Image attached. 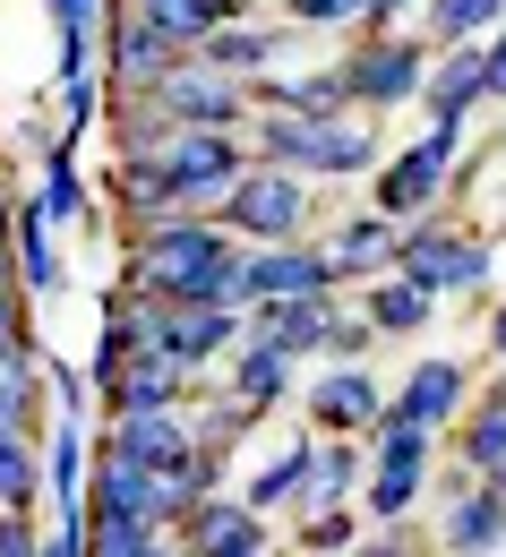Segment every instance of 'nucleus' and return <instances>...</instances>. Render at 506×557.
<instances>
[{
  "mask_svg": "<svg viewBox=\"0 0 506 557\" xmlns=\"http://www.w3.org/2000/svg\"><path fill=\"white\" fill-rule=\"evenodd\" d=\"M240 249L223 240L207 214H163L155 232H138L129 258V292L163 300V309H249L240 300Z\"/></svg>",
  "mask_w": 506,
  "mask_h": 557,
  "instance_id": "f257e3e1",
  "label": "nucleus"
},
{
  "mask_svg": "<svg viewBox=\"0 0 506 557\" xmlns=\"http://www.w3.org/2000/svg\"><path fill=\"white\" fill-rule=\"evenodd\" d=\"M258 146L275 154V172H318V181H361L378 163V138L361 121H284V112H267Z\"/></svg>",
  "mask_w": 506,
  "mask_h": 557,
  "instance_id": "f03ea898",
  "label": "nucleus"
},
{
  "mask_svg": "<svg viewBox=\"0 0 506 557\" xmlns=\"http://www.w3.org/2000/svg\"><path fill=\"white\" fill-rule=\"evenodd\" d=\"M395 275H412L421 292H490V240H464L455 223H412L395 249Z\"/></svg>",
  "mask_w": 506,
  "mask_h": 557,
  "instance_id": "7ed1b4c3",
  "label": "nucleus"
},
{
  "mask_svg": "<svg viewBox=\"0 0 506 557\" xmlns=\"http://www.w3.org/2000/svg\"><path fill=\"white\" fill-rule=\"evenodd\" d=\"M223 223H232V232H249L258 249H292V240H300V223H309V189H300V172H275V163L240 172V189L223 198Z\"/></svg>",
  "mask_w": 506,
  "mask_h": 557,
  "instance_id": "20e7f679",
  "label": "nucleus"
},
{
  "mask_svg": "<svg viewBox=\"0 0 506 557\" xmlns=\"http://www.w3.org/2000/svg\"><path fill=\"white\" fill-rule=\"evenodd\" d=\"M155 172H163V189H172V207H189V198H232L240 189V146L232 129H181V138L155 154Z\"/></svg>",
  "mask_w": 506,
  "mask_h": 557,
  "instance_id": "39448f33",
  "label": "nucleus"
},
{
  "mask_svg": "<svg viewBox=\"0 0 506 557\" xmlns=\"http://www.w3.org/2000/svg\"><path fill=\"white\" fill-rule=\"evenodd\" d=\"M472 395H481V386H472V369H464V360H412V377L386 395V412L437 437V429H455V420L472 412Z\"/></svg>",
  "mask_w": 506,
  "mask_h": 557,
  "instance_id": "423d86ee",
  "label": "nucleus"
},
{
  "mask_svg": "<svg viewBox=\"0 0 506 557\" xmlns=\"http://www.w3.org/2000/svg\"><path fill=\"white\" fill-rule=\"evenodd\" d=\"M455 154H464V129H430L421 146H404V154L378 172V214H421L437 198V181L455 172Z\"/></svg>",
  "mask_w": 506,
  "mask_h": 557,
  "instance_id": "0eeeda50",
  "label": "nucleus"
},
{
  "mask_svg": "<svg viewBox=\"0 0 506 557\" xmlns=\"http://www.w3.org/2000/svg\"><path fill=\"white\" fill-rule=\"evenodd\" d=\"M300 292H335L326 249H309V240H292V249H249V267H240V300H249V309H275V300H300Z\"/></svg>",
  "mask_w": 506,
  "mask_h": 557,
  "instance_id": "6e6552de",
  "label": "nucleus"
},
{
  "mask_svg": "<svg viewBox=\"0 0 506 557\" xmlns=\"http://www.w3.org/2000/svg\"><path fill=\"white\" fill-rule=\"evenodd\" d=\"M181 557H267V523L249 515V497H198L181 515Z\"/></svg>",
  "mask_w": 506,
  "mask_h": 557,
  "instance_id": "1a4fd4ad",
  "label": "nucleus"
},
{
  "mask_svg": "<svg viewBox=\"0 0 506 557\" xmlns=\"http://www.w3.org/2000/svg\"><path fill=\"white\" fill-rule=\"evenodd\" d=\"M446 557H498L506 549V488L498 481H455L446 515H437Z\"/></svg>",
  "mask_w": 506,
  "mask_h": 557,
  "instance_id": "9d476101",
  "label": "nucleus"
},
{
  "mask_svg": "<svg viewBox=\"0 0 506 557\" xmlns=\"http://www.w3.org/2000/svg\"><path fill=\"white\" fill-rule=\"evenodd\" d=\"M309 429L318 437H361V429H378L386 420V395H378V377L369 369H326L318 386H309Z\"/></svg>",
  "mask_w": 506,
  "mask_h": 557,
  "instance_id": "9b49d317",
  "label": "nucleus"
},
{
  "mask_svg": "<svg viewBox=\"0 0 506 557\" xmlns=\"http://www.w3.org/2000/svg\"><path fill=\"white\" fill-rule=\"evenodd\" d=\"M112 455H121V463H146V472H189V463H207V446H198L189 412L112 420Z\"/></svg>",
  "mask_w": 506,
  "mask_h": 557,
  "instance_id": "f8f14e48",
  "label": "nucleus"
},
{
  "mask_svg": "<svg viewBox=\"0 0 506 557\" xmlns=\"http://www.w3.org/2000/svg\"><path fill=\"white\" fill-rule=\"evenodd\" d=\"M155 103H163L181 129H232V121L249 112V86H232V77H215V70H172L155 86Z\"/></svg>",
  "mask_w": 506,
  "mask_h": 557,
  "instance_id": "ddd939ff",
  "label": "nucleus"
},
{
  "mask_svg": "<svg viewBox=\"0 0 506 557\" xmlns=\"http://www.w3.org/2000/svg\"><path fill=\"white\" fill-rule=\"evenodd\" d=\"M112 420H146V412H181L189 404V369L172 360V351H138V360H121V377H112Z\"/></svg>",
  "mask_w": 506,
  "mask_h": 557,
  "instance_id": "4468645a",
  "label": "nucleus"
},
{
  "mask_svg": "<svg viewBox=\"0 0 506 557\" xmlns=\"http://www.w3.org/2000/svg\"><path fill=\"white\" fill-rule=\"evenodd\" d=\"M249 335L292 351V360H318L326 335H335V292H300V300H275V309H249Z\"/></svg>",
  "mask_w": 506,
  "mask_h": 557,
  "instance_id": "2eb2a0df",
  "label": "nucleus"
},
{
  "mask_svg": "<svg viewBox=\"0 0 506 557\" xmlns=\"http://www.w3.org/2000/svg\"><path fill=\"white\" fill-rule=\"evenodd\" d=\"M455 463H464V481H498L506 472V377H490L472 395V412L455 420Z\"/></svg>",
  "mask_w": 506,
  "mask_h": 557,
  "instance_id": "dca6fc26",
  "label": "nucleus"
},
{
  "mask_svg": "<svg viewBox=\"0 0 506 557\" xmlns=\"http://www.w3.org/2000/svg\"><path fill=\"white\" fill-rule=\"evenodd\" d=\"M421 77H430V52H421V44H369L361 61L344 70V86H353L361 103H412Z\"/></svg>",
  "mask_w": 506,
  "mask_h": 557,
  "instance_id": "f3484780",
  "label": "nucleus"
},
{
  "mask_svg": "<svg viewBox=\"0 0 506 557\" xmlns=\"http://www.w3.org/2000/svg\"><path fill=\"white\" fill-rule=\"evenodd\" d=\"M163 351L198 377L207 360L240 351V309H163Z\"/></svg>",
  "mask_w": 506,
  "mask_h": 557,
  "instance_id": "a211bd4d",
  "label": "nucleus"
},
{
  "mask_svg": "<svg viewBox=\"0 0 506 557\" xmlns=\"http://www.w3.org/2000/svg\"><path fill=\"white\" fill-rule=\"evenodd\" d=\"M490 95V52H446L430 70V86H421V103H430L437 129H464V112Z\"/></svg>",
  "mask_w": 506,
  "mask_h": 557,
  "instance_id": "6ab92c4d",
  "label": "nucleus"
},
{
  "mask_svg": "<svg viewBox=\"0 0 506 557\" xmlns=\"http://www.w3.org/2000/svg\"><path fill=\"white\" fill-rule=\"evenodd\" d=\"M395 249H404V232H395L386 214H353V223L326 240V267H335V283H344V275H386Z\"/></svg>",
  "mask_w": 506,
  "mask_h": 557,
  "instance_id": "aec40b11",
  "label": "nucleus"
},
{
  "mask_svg": "<svg viewBox=\"0 0 506 557\" xmlns=\"http://www.w3.org/2000/svg\"><path fill=\"white\" fill-rule=\"evenodd\" d=\"M17 283H26L35 300H61V292H70V267H61V249H52V214H44V198L17 207Z\"/></svg>",
  "mask_w": 506,
  "mask_h": 557,
  "instance_id": "412c9836",
  "label": "nucleus"
},
{
  "mask_svg": "<svg viewBox=\"0 0 506 557\" xmlns=\"http://www.w3.org/2000/svg\"><path fill=\"white\" fill-rule=\"evenodd\" d=\"M232 9H240V0H129V17L155 26L163 44H181V52H189V44H207V35H223V17H232Z\"/></svg>",
  "mask_w": 506,
  "mask_h": 557,
  "instance_id": "4be33fe9",
  "label": "nucleus"
},
{
  "mask_svg": "<svg viewBox=\"0 0 506 557\" xmlns=\"http://www.w3.org/2000/svg\"><path fill=\"white\" fill-rule=\"evenodd\" d=\"M223 395H240L249 412H267V404H284L292 395V351H275V344H249L232 351V377H223Z\"/></svg>",
  "mask_w": 506,
  "mask_h": 557,
  "instance_id": "5701e85b",
  "label": "nucleus"
},
{
  "mask_svg": "<svg viewBox=\"0 0 506 557\" xmlns=\"http://www.w3.org/2000/svg\"><path fill=\"white\" fill-rule=\"evenodd\" d=\"M267 112H284V121H335L344 103H353V86H344V70L335 77H267V86H249Z\"/></svg>",
  "mask_w": 506,
  "mask_h": 557,
  "instance_id": "b1692460",
  "label": "nucleus"
},
{
  "mask_svg": "<svg viewBox=\"0 0 506 557\" xmlns=\"http://www.w3.org/2000/svg\"><path fill=\"white\" fill-rule=\"evenodd\" d=\"M361 318L378 326V335H421V326L437 318V292H421L412 275H378L369 300H361Z\"/></svg>",
  "mask_w": 506,
  "mask_h": 557,
  "instance_id": "393cba45",
  "label": "nucleus"
},
{
  "mask_svg": "<svg viewBox=\"0 0 506 557\" xmlns=\"http://www.w3.org/2000/svg\"><path fill=\"white\" fill-rule=\"evenodd\" d=\"M369 488V463H361V446L353 437H318V463H309V515H326V506H344V497H361Z\"/></svg>",
  "mask_w": 506,
  "mask_h": 557,
  "instance_id": "a878e982",
  "label": "nucleus"
},
{
  "mask_svg": "<svg viewBox=\"0 0 506 557\" xmlns=\"http://www.w3.org/2000/svg\"><path fill=\"white\" fill-rule=\"evenodd\" d=\"M35 404H44V360L9 344L0 351V437H35Z\"/></svg>",
  "mask_w": 506,
  "mask_h": 557,
  "instance_id": "bb28decb",
  "label": "nucleus"
},
{
  "mask_svg": "<svg viewBox=\"0 0 506 557\" xmlns=\"http://www.w3.org/2000/svg\"><path fill=\"white\" fill-rule=\"evenodd\" d=\"M309 463H318V437L284 446V455H275V463L258 472V481L240 488V497H249V515H275V506H300V497H309Z\"/></svg>",
  "mask_w": 506,
  "mask_h": 557,
  "instance_id": "cd10ccee",
  "label": "nucleus"
},
{
  "mask_svg": "<svg viewBox=\"0 0 506 557\" xmlns=\"http://www.w3.org/2000/svg\"><path fill=\"white\" fill-rule=\"evenodd\" d=\"M52 506V481L35 463V437H0V515H35Z\"/></svg>",
  "mask_w": 506,
  "mask_h": 557,
  "instance_id": "c85d7f7f",
  "label": "nucleus"
},
{
  "mask_svg": "<svg viewBox=\"0 0 506 557\" xmlns=\"http://www.w3.org/2000/svg\"><path fill=\"white\" fill-rule=\"evenodd\" d=\"M198 52H207L215 77H232V70H267V61L284 52V35H275V26H223V35H207Z\"/></svg>",
  "mask_w": 506,
  "mask_h": 557,
  "instance_id": "c756f323",
  "label": "nucleus"
},
{
  "mask_svg": "<svg viewBox=\"0 0 506 557\" xmlns=\"http://www.w3.org/2000/svg\"><path fill=\"white\" fill-rule=\"evenodd\" d=\"M44 481H52V506H61V497H86V481H95V455H86V429H77V420H61V429H52Z\"/></svg>",
  "mask_w": 506,
  "mask_h": 557,
  "instance_id": "7c9ffc66",
  "label": "nucleus"
},
{
  "mask_svg": "<svg viewBox=\"0 0 506 557\" xmlns=\"http://www.w3.org/2000/svg\"><path fill=\"white\" fill-rule=\"evenodd\" d=\"M421 488H430V472H369V488H361V515L378 523V532H386V523H412Z\"/></svg>",
  "mask_w": 506,
  "mask_h": 557,
  "instance_id": "2f4dec72",
  "label": "nucleus"
},
{
  "mask_svg": "<svg viewBox=\"0 0 506 557\" xmlns=\"http://www.w3.org/2000/svg\"><path fill=\"white\" fill-rule=\"evenodd\" d=\"M369 472H430V429L412 420H378V446H369Z\"/></svg>",
  "mask_w": 506,
  "mask_h": 557,
  "instance_id": "473e14b6",
  "label": "nucleus"
},
{
  "mask_svg": "<svg viewBox=\"0 0 506 557\" xmlns=\"http://www.w3.org/2000/svg\"><path fill=\"white\" fill-rule=\"evenodd\" d=\"M95 557H181V549L155 523H95Z\"/></svg>",
  "mask_w": 506,
  "mask_h": 557,
  "instance_id": "72a5a7b5",
  "label": "nucleus"
},
{
  "mask_svg": "<svg viewBox=\"0 0 506 557\" xmlns=\"http://www.w3.org/2000/svg\"><path fill=\"white\" fill-rule=\"evenodd\" d=\"M44 214H52V223H77V214H86V189H77V172H70V146L44 154Z\"/></svg>",
  "mask_w": 506,
  "mask_h": 557,
  "instance_id": "f704fd0d",
  "label": "nucleus"
},
{
  "mask_svg": "<svg viewBox=\"0 0 506 557\" xmlns=\"http://www.w3.org/2000/svg\"><path fill=\"white\" fill-rule=\"evenodd\" d=\"M498 9H506V0H430V26L446 35V44H464V35H481Z\"/></svg>",
  "mask_w": 506,
  "mask_h": 557,
  "instance_id": "c9c22d12",
  "label": "nucleus"
},
{
  "mask_svg": "<svg viewBox=\"0 0 506 557\" xmlns=\"http://www.w3.org/2000/svg\"><path fill=\"white\" fill-rule=\"evenodd\" d=\"M300 549H353V515H344V506L309 515V523H300Z\"/></svg>",
  "mask_w": 506,
  "mask_h": 557,
  "instance_id": "e433bc0d",
  "label": "nucleus"
},
{
  "mask_svg": "<svg viewBox=\"0 0 506 557\" xmlns=\"http://www.w3.org/2000/svg\"><path fill=\"white\" fill-rule=\"evenodd\" d=\"M369 335H378V326H369V318H335V335H326V360H335V369H361V351H369Z\"/></svg>",
  "mask_w": 506,
  "mask_h": 557,
  "instance_id": "4c0bfd02",
  "label": "nucleus"
},
{
  "mask_svg": "<svg viewBox=\"0 0 506 557\" xmlns=\"http://www.w3.org/2000/svg\"><path fill=\"white\" fill-rule=\"evenodd\" d=\"M0 557H44V532H35V515H0Z\"/></svg>",
  "mask_w": 506,
  "mask_h": 557,
  "instance_id": "58836bf2",
  "label": "nucleus"
},
{
  "mask_svg": "<svg viewBox=\"0 0 506 557\" xmlns=\"http://www.w3.org/2000/svg\"><path fill=\"white\" fill-rule=\"evenodd\" d=\"M361 17V0H292V26H344Z\"/></svg>",
  "mask_w": 506,
  "mask_h": 557,
  "instance_id": "ea45409f",
  "label": "nucleus"
},
{
  "mask_svg": "<svg viewBox=\"0 0 506 557\" xmlns=\"http://www.w3.org/2000/svg\"><path fill=\"white\" fill-rule=\"evenodd\" d=\"M353 557H421V549H412V532H404V523H386V532L353 541Z\"/></svg>",
  "mask_w": 506,
  "mask_h": 557,
  "instance_id": "a19ab883",
  "label": "nucleus"
},
{
  "mask_svg": "<svg viewBox=\"0 0 506 557\" xmlns=\"http://www.w3.org/2000/svg\"><path fill=\"white\" fill-rule=\"evenodd\" d=\"M52 17H61V44H86V26H95V0H52Z\"/></svg>",
  "mask_w": 506,
  "mask_h": 557,
  "instance_id": "79ce46f5",
  "label": "nucleus"
},
{
  "mask_svg": "<svg viewBox=\"0 0 506 557\" xmlns=\"http://www.w3.org/2000/svg\"><path fill=\"white\" fill-rule=\"evenodd\" d=\"M17 292H26V283H17V275H0V351H9V344H26V335H17Z\"/></svg>",
  "mask_w": 506,
  "mask_h": 557,
  "instance_id": "37998d69",
  "label": "nucleus"
},
{
  "mask_svg": "<svg viewBox=\"0 0 506 557\" xmlns=\"http://www.w3.org/2000/svg\"><path fill=\"white\" fill-rule=\"evenodd\" d=\"M0 275H17V223H9V207H0Z\"/></svg>",
  "mask_w": 506,
  "mask_h": 557,
  "instance_id": "c03bdc74",
  "label": "nucleus"
},
{
  "mask_svg": "<svg viewBox=\"0 0 506 557\" xmlns=\"http://www.w3.org/2000/svg\"><path fill=\"white\" fill-rule=\"evenodd\" d=\"M481 52H490V95L506 103V35H498V44H481Z\"/></svg>",
  "mask_w": 506,
  "mask_h": 557,
  "instance_id": "a18cd8bd",
  "label": "nucleus"
},
{
  "mask_svg": "<svg viewBox=\"0 0 506 557\" xmlns=\"http://www.w3.org/2000/svg\"><path fill=\"white\" fill-rule=\"evenodd\" d=\"M490 360H498V369H506V300H498V309H490Z\"/></svg>",
  "mask_w": 506,
  "mask_h": 557,
  "instance_id": "49530a36",
  "label": "nucleus"
},
{
  "mask_svg": "<svg viewBox=\"0 0 506 557\" xmlns=\"http://www.w3.org/2000/svg\"><path fill=\"white\" fill-rule=\"evenodd\" d=\"M395 9H412V0H361V26H386Z\"/></svg>",
  "mask_w": 506,
  "mask_h": 557,
  "instance_id": "de8ad7c7",
  "label": "nucleus"
},
{
  "mask_svg": "<svg viewBox=\"0 0 506 557\" xmlns=\"http://www.w3.org/2000/svg\"><path fill=\"white\" fill-rule=\"evenodd\" d=\"M498 488H506V472H498Z\"/></svg>",
  "mask_w": 506,
  "mask_h": 557,
  "instance_id": "09e8293b",
  "label": "nucleus"
}]
</instances>
